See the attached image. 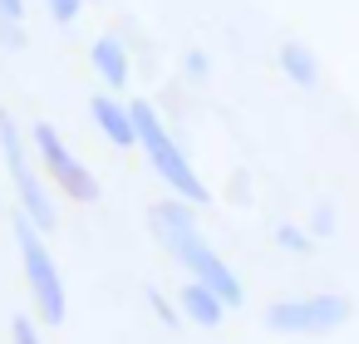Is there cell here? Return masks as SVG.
<instances>
[{"label":"cell","mask_w":359,"mask_h":344,"mask_svg":"<svg viewBox=\"0 0 359 344\" xmlns=\"http://www.w3.org/2000/svg\"><path fill=\"white\" fill-rule=\"evenodd\" d=\"M280 69H285V79L300 84V89H315V79H320V69H315V60H310L305 45H280Z\"/></svg>","instance_id":"10"},{"label":"cell","mask_w":359,"mask_h":344,"mask_svg":"<svg viewBox=\"0 0 359 344\" xmlns=\"http://www.w3.org/2000/svg\"><path fill=\"white\" fill-rule=\"evenodd\" d=\"M89 113H94V123L104 128V138H109L114 148H133V143H138V128H133V109H118V104H114L109 94H94Z\"/></svg>","instance_id":"7"},{"label":"cell","mask_w":359,"mask_h":344,"mask_svg":"<svg viewBox=\"0 0 359 344\" xmlns=\"http://www.w3.org/2000/svg\"><path fill=\"white\" fill-rule=\"evenodd\" d=\"M15 246H20V261H25V280L35 290V305L45 315V324H65L69 305H65V280H60V266L40 236V226L30 216H15Z\"/></svg>","instance_id":"3"},{"label":"cell","mask_w":359,"mask_h":344,"mask_svg":"<svg viewBox=\"0 0 359 344\" xmlns=\"http://www.w3.org/2000/svg\"><path fill=\"white\" fill-rule=\"evenodd\" d=\"M349 319V300L344 295H310V300H280L266 310V324L280 334H325L334 324Z\"/></svg>","instance_id":"4"},{"label":"cell","mask_w":359,"mask_h":344,"mask_svg":"<svg viewBox=\"0 0 359 344\" xmlns=\"http://www.w3.org/2000/svg\"><path fill=\"white\" fill-rule=\"evenodd\" d=\"M35 153H40L45 172L69 192V202H99V177L60 143V133H55L50 123H35Z\"/></svg>","instance_id":"6"},{"label":"cell","mask_w":359,"mask_h":344,"mask_svg":"<svg viewBox=\"0 0 359 344\" xmlns=\"http://www.w3.org/2000/svg\"><path fill=\"white\" fill-rule=\"evenodd\" d=\"M45 6H50V15H55L60 25H69V20L79 15V6H84V0H45Z\"/></svg>","instance_id":"13"},{"label":"cell","mask_w":359,"mask_h":344,"mask_svg":"<svg viewBox=\"0 0 359 344\" xmlns=\"http://www.w3.org/2000/svg\"><path fill=\"white\" fill-rule=\"evenodd\" d=\"M133 109V128H138V148L148 153V167H158V177L182 197V202H192V207H207V182L187 167V153L172 143V133L163 128V118H158V109L148 104V99H138V104H128Z\"/></svg>","instance_id":"2"},{"label":"cell","mask_w":359,"mask_h":344,"mask_svg":"<svg viewBox=\"0 0 359 344\" xmlns=\"http://www.w3.org/2000/svg\"><path fill=\"white\" fill-rule=\"evenodd\" d=\"M0 153H6V167H11V182H15V192H20V202H25V216L40 226V231H50L55 226V207H50V197H45V187L35 182V172H30V158H25V143H20V128L0 113Z\"/></svg>","instance_id":"5"},{"label":"cell","mask_w":359,"mask_h":344,"mask_svg":"<svg viewBox=\"0 0 359 344\" xmlns=\"http://www.w3.org/2000/svg\"><path fill=\"white\" fill-rule=\"evenodd\" d=\"M148 305H153V310H158V315L172 324V310H168V300H163V295H153V290H148Z\"/></svg>","instance_id":"15"},{"label":"cell","mask_w":359,"mask_h":344,"mask_svg":"<svg viewBox=\"0 0 359 344\" xmlns=\"http://www.w3.org/2000/svg\"><path fill=\"white\" fill-rule=\"evenodd\" d=\"M276 241H280L285 251H310V236L295 231V226H276Z\"/></svg>","instance_id":"11"},{"label":"cell","mask_w":359,"mask_h":344,"mask_svg":"<svg viewBox=\"0 0 359 344\" xmlns=\"http://www.w3.org/2000/svg\"><path fill=\"white\" fill-rule=\"evenodd\" d=\"M25 15V0H0V20H6V25H15Z\"/></svg>","instance_id":"14"},{"label":"cell","mask_w":359,"mask_h":344,"mask_svg":"<svg viewBox=\"0 0 359 344\" xmlns=\"http://www.w3.org/2000/svg\"><path fill=\"white\" fill-rule=\"evenodd\" d=\"M231 305L207 285V280H187L182 285V315L192 319V324H202V329H212V324H222V315H226Z\"/></svg>","instance_id":"8"},{"label":"cell","mask_w":359,"mask_h":344,"mask_svg":"<svg viewBox=\"0 0 359 344\" xmlns=\"http://www.w3.org/2000/svg\"><path fill=\"white\" fill-rule=\"evenodd\" d=\"M153 226H158V236H163V246L187 266V275L192 280H207L226 305H241V280H236V270L202 241V231H197V221H192V212L187 207H177V202H163L158 212H153Z\"/></svg>","instance_id":"1"},{"label":"cell","mask_w":359,"mask_h":344,"mask_svg":"<svg viewBox=\"0 0 359 344\" xmlns=\"http://www.w3.org/2000/svg\"><path fill=\"white\" fill-rule=\"evenodd\" d=\"M94 69L104 74L109 89H123V84H128V55H123V45L104 35V40L94 45Z\"/></svg>","instance_id":"9"},{"label":"cell","mask_w":359,"mask_h":344,"mask_svg":"<svg viewBox=\"0 0 359 344\" xmlns=\"http://www.w3.org/2000/svg\"><path fill=\"white\" fill-rule=\"evenodd\" d=\"M11 339H15V344H40V334H35L30 315H15V319H11Z\"/></svg>","instance_id":"12"},{"label":"cell","mask_w":359,"mask_h":344,"mask_svg":"<svg viewBox=\"0 0 359 344\" xmlns=\"http://www.w3.org/2000/svg\"><path fill=\"white\" fill-rule=\"evenodd\" d=\"M330 226H334V216H330V212L320 207V212H315V231H330Z\"/></svg>","instance_id":"16"}]
</instances>
